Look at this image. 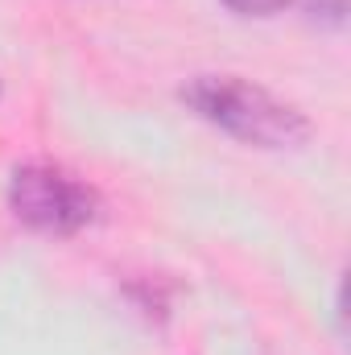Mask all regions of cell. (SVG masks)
Wrapping results in <instances>:
<instances>
[{
	"label": "cell",
	"mask_w": 351,
	"mask_h": 355,
	"mask_svg": "<svg viewBox=\"0 0 351 355\" xmlns=\"http://www.w3.org/2000/svg\"><path fill=\"white\" fill-rule=\"evenodd\" d=\"M310 17L314 21H327V25H343V12H348V0H306Z\"/></svg>",
	"instance_id": "4"
},
{
	"label": "cell",
	"mask_w": 351,
	"mask_h": 355,
	"mask_svg": "<svg viewBox=\"0 0 351 355\" xmlns=\"http://www.w3.org/2000/svg\"><path fill=\"white\" fill-rule=\"evenodd\" d=\"M182 99L194 116L257 149H293L310 137V124L293 103L232 75H198L182 87Z\"/></svg>",
	"instance_id": "1"
},
{
	"label": "cell",
	"mask_w": 351,
	"mask_h": 355,
	"mask_svg": "<svg viewBox=\"0 0 351 355\" xmlns=\"http://www.w3.org/2000/svg\"><path fill=\"white\" fill-rule=\"evenodd\" d=\"M232 12H240V17H273V12H281L289 0H223Z\"/></svg>",
	"instance_id": "3"
},
{
	"label": "cell",
	"mask_w": 351,
	"mask_h": 355,
	"mask_svg": "<svg viewBox=\"0 0 351 355\" xmlns=\"http://www.w3.org/2000/svg\"><path fill=\"white\" fill-rule=\"evenodd\" d=\"M8 211L46 236H75L83 232L95 211H99V194L87 182L67 174L62 166L50 162H25L8 178Z\"/></svg>",
	"instance_id": "2"
}]
</instances>
